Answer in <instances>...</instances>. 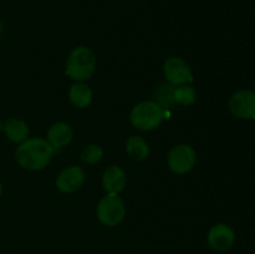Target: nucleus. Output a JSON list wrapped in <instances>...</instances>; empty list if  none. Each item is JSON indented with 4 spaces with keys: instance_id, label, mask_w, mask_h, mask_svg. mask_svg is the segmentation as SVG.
Returning <instances> with one entry per match:
<instances>
[{
    "instance_id": "4468645a",
    "label": "nucleus",
    "mask_w": 255,
    "mask_h": 254,
    "mask_svg": "<svg viewBox=\"0 0 255 254\" xmlns=\"http://www.w3.org/2000/svg\"><path fill=\"white\" fill-rule=\"evenodd\" d=\"M126 152L133 161H144L149 156V146L143 137L131 136L126 142Z\"/></svg>"
},
{
    "instance_id": "423d86ee",
    "label": "nucleus",
    "mask_w": 255,
    "mask_h": 254,
    "mask_svg": "<svg viewBox=\"0 0 255 254\" xmlns=\"http://www.w3.org/2000/svg\"><path fill=\"white\" fill-rule=\"evenodd\" d=\"M163 75L167 82L173 86L191 85L193 82V72L188 62L179 56H172L164 61Z\"/></svg>"
},
{
    "instance_id": "2eb2a0df",
    "label": "nucleus",
    "mask_w": 255,
    "mask_h": 254,
    "mask_svg": "<svg viewBox=\"0 0 255 254\" xmlns=\"http://www.w3.org/2000/svg\"><path fill=\"white\" fill-rule=\"evenodd\" d=\"M174 89H176V86L168 84V82L158 85L153 91V101L157 102L163 110L172 109L176 105Z\"/></svg>"
},
{
    "instance_id": "dca6fc26",
    "label": "nucleus",
    "mask_w": 255,
    "mask_h": 254,
    "mask_svg": "<svg viewBox=\"0 0 255 254\" xmlns=\"http://www.w3.org/2000/svg\"><path fill=\"white\" fill-rule=\"evenodd\" d=\"M197 92L191 85H181L174 89V101L181 106H191L196 102Z\"/></svg>"
},
{
    "instance_id": "7ed1b4c3",
    "label": "nucleus",
    "mask_w": 255,
    "mask_h": 254,
    "mask_svg": "<svg viewBox=\"0 0 255 254\" xmlns=\"http://www.w3.org/2000/svg\"><path fill=\"white\" fill-rule=\"evenodd\" d=\"M164 120V110L153 100L141 101L132 107L129 112V122L141 131H152L161 126Z\"/></svg>"
},
{
    "instance_id": "0eeeda50",
    "label": "nucleus",
    "mask_w": 255,
    "mask_h": 254,
    "mask_svg": "<svg viewBox=\"0 0 255 254\" xmlns=\"http://www.w3.org/2000/svg\"><path fill=\"white\" fill-rule=\"evenodd\" d=\"M232 115L242 120H255V92L252 90H239L228 101Z\"/></svg>"
},
{
    "instance_id": "f03ea898",
    "label": "nucleus",
    "mask_w": 255,
    "mask_h": 254,
    "mask_svg": "<svg viewBox=\"0 0 255 254\" xmlns=\"http://www.w3.org/2000/svg\"><path fill=\"white\" fill-rule=\"evenodd\" d=\"M97 59L95 52L86 46H77L71 50L66 60L65 74L76 82H85L96 71Z\"/></svg>"
},
{
    "instance_id": "aec40b11",
    "label": "nucleus",
    "mask_w": 255,
    "mask_h": 254,
    "mask_svg": "<svg viewBox=\"0 0 255 254\" xmlns=\"http://www.w3.org/2000/svg\"><path fill=\"white\" fill-rule=\"evenodd\" d=\"M2 125H4V124H2V122H1V120H0V132L2 131Z\"/></svg>"
},
{
    "instance_id": "ddd939ff",
    "label": "nucleus",
    "mask_w": 255,
    "mask_h": 254,
    "mask_svg": "<svg viewBox=\"0 0 255 254\" xmlns=\"http://www.w3.org/2000/svg\"><path fill=\"white\" fill-rule=\"evenodd\" d=\"M94 94L92 90L84 82H76L71 85L69 90V100L77 109H86L91 105Z\"/></svg>"
},
{
    "instance_id": "f8f14e48",
    "label": "nucleus",
    "mask_w": 255,
    "mask_h": 254,
    "mask_svg": "<svg viewBox=\"0 0 255 254\" xmlns=\"http://www.w3.org/2000/svg\"><path fill=\"white\" fill-rule=\"evenodd\" d=\"M2 131L9 141L17 144L26 141L30 134V129L26 122L21 119H16V117L6 120L2 125Z\"/></svg>"
},
{
    "instance_id": "6e6552de",
    "label": "nucleus",
    "mask_w": 255,
    "mask_h": 254,
    "mask_svg": "<svg viewBox=\"0 0 255 254\" xmlns=\"http://www.w3.org/2000/svg\"><path fill=\"white\" fill-rule=\"evenodd\" d=\"M207 242L209 247L216 252H228L233 248L236 243V233L229 226L224 223H218L212 227L207 234Z\"/></svg>"
},
{
    "instance_id": "6ab92c4d",
    "label": "nucleus",
    "mask_w": 255,
    "mask_h": 254,
    "mask_svg": "<svg viewBox=\"0 0 255 254\" xmlns=\"http://www.w3.org/2000/svg\"><path fill=\"white\" fill-rule=\"evenodd\" d=\"M1 194H2V184L1 182H0V197H1Z\"/></svg>"
},
{
    "instance_id": "f257e3e1",
    "label": "nucleus",
    "mask_w": 255,
    "mask_h": 254,
    "mask_svg": "<svg viewBox=\"0 0 255 254\" xmlns=\"http://www.w3.org/2000/svg\"><path fill=\"white\" fill-rule=\"evenodd\" d=\"M55 149L47 139L34 137L27 138L16 147L15 159L21 168L26 171H41L51 162Z\"/></svg>"
},
{
    "instance_id": "a211bd4d",
    "label": "nucleus",
    "mask_w": 255,
    "mask_h": 254,
    "mask_svg": "<svg viewBox=\"0 0 255 254\" xmlns=\"http://www.w3.org/2000/svg\"><path fill=\"white\" fill-rule=\"evenodd\" d=\"M2 31H4V24H2V21L0 20V36H1Z\"/></svg>"
},
{
    "instance_id": "20e7f679",
    "label": "nucleus",
    "mask_w": 255,
    "mask_h": 254,
    "mask_svg": "<svg viewBox=\"0 0 255 254\" xmlns=\"http://www.w3.org/2000/svg\"><path fill=\"white\" fill-rule=\"evenodd\" d=\"M96 216L104 226H119L126 217V206L124 199L119 194H106L97 204Z\"/></svg>"
},
{
    "instance_id": "9d476101",
    "label": "nucleus",
    "mask_w": 255,
    "mask_h": 254,
    "mask_svg": "<svg viewBox=\"0 0 255 254\" xmlns=\"http://www.w3.org/2000/svg\"><path fill=\"white\" fill-rule=\"evenodd\" d=\"M127 184V174L121 167L111 166L102 174V187L107 194H120Z\"/></svg>"
},
{
    "instance_id": "39448f33",
    "label": "nucleus",
    "mask_w": 255,
    "mask_h": 254,
    "mask_svg": "<svg viewBox=\"0 0 255 254\" xmlns=\"http://www.w3.org/2000/svg\"><path fill=\"white\" fill-rule=\"evenodd\" d=\"M197 162V153L189 144H177L169 151L167 163L176 174H186L193 169Z\"/></svg>"
},
{
    "instance_id": "9b49d317",
    "label": "nucleus",
    "mask_w": 255,
    "mask_h": 254,
    "mask_svg": "<svg viewBox=\"0 0 255 254\" xmlns=\"http://www.w3.org/2000/svg\"><path fill=\"white\" fill-rule=\"evenodd\" d=\"M74 132L66 122H55L47 131V142L54 147V149H61L71 142Z\"/></svg>"
},
{
    "instance_id": "f3484780",
    "label": "nucleus",
    "mask_w": 255,
    "mask_h": 254,
    "mask_svg": "<svg viewBox=\"0 0 255 254\" xmlns=\"http://www.w3.org/2000/svg\"><path fill=\"white\" fill-rule=\"evenodd\" d=\"M81 161L86 164H97L99 162H101V159L104 158V149L101 146L95 143L86 144V146L82 148L81 153Z\"/></svg>"
},
{
    "instance_id": "1a4fd4ad",
    "label": "nucleus",
    "mask_w": 255,
    "mask_h": 254,
    "mask_svg": "<svg viewBox=\"0 0 255 254\" xmlns=\"http://www.w3.org/2000/svg\"><path fill=\"white\" fill-rule=\"evenodd\" d=\"M85 171L79 166H70L62 169L56 178V187L61 193H74L85 182Z\"/></svg>"
}]
</instances>
